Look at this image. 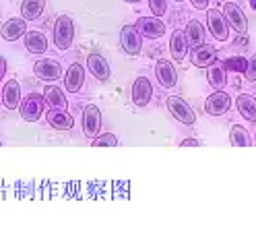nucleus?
<instances>
[{
  "label": "nucleus",
  "instance_id": "nucleus-1",
  "mask_svg": "<svg viewBox=\"0 0 256 242\" xmlns=\"http://www.w3.org/2000/svg\"><path fill=\"white\" fill-rule=\"evenodd\" d=\"M166 106L170 110V114L178 120L180 124H186V126H192L196 122V112L192 110V106L182 100L180 95H168V100H166Z\"/></svg>",
  "mask_w": 256,
  "mask_h": 242
},
{
  "label": "nucleus",
  "instance_id": "nucleus-2",
  "mask_svg": "<svg viewBox=\"0 0 256 242\" xmlns=\"http://www.w3.org/2000/svg\"><path fill=\"white\" fill-rule=\"evenodd\" d=\"M102 126H104V118H102V110L100 106L95 104H87L83 108V116H81V128H83V135L87 139H95L102 133Z\"/></svg>",
  "mask_w": 256,
  "mask_h": 242
},
{
  "label": "nucleus",
  "instance_id": "nucleus-3",
  "mask_svg": "<svg viewBox=\"0 0 256 242\" xmlns=\"http://www.w3.org/2000/svg\"><path fill=\"white\" fill-rule=\"evenodd\" d=\"M72 40H74V23L68 15H62L54 23V46L60 52H64L72 46Z\"/></svg>",
  "mask_w": 256,
  "mask_h": 242
},
{
  "label": "nucleus",
  "instance_id": "nucleus-4",
  "mask_svg": "<svg viewBox=\"0 0 256 242\" xmlns=\"http://www.w3.org/2000/svg\"><path fill=\"white\" fill-rule=\"evenodd\" d=\"M17 110H19V114H21V118L25 122H38L44 116V112H46V102H44L42 95L29 93L21 100Z\"/></svg>",
  "mask_w": 256,
  "mask_h": 242
},
{
  "label": "nucleus",
  "instance_id": "nucleus-5",
  "mask_svg": "<svg viewBox=\"0 0 256 242\" xmlns=\"http://www.w3.org/2000/svg\"><path fill=\"white\" fill-rule=\"evenodd\" d=\"M130 100L136 108H149L151 100H153V83L149 77H136L134 83H132V89H130Z\"/></svg>",
  "mask_w": 256,
  "mask_h": 242
},
{
  "label": "nucleus",
  "instance_id": "nucleus-6",
  "mask_svg": "<svg viewBox=\"0 0 256 242\" xmlns=\"http://www.w3.org/2000/svg\"><path fill=\"white\" fill-rule=\"evenodd\" d=\"M120 44L128 56H138L142 50V38L134 25H124L120 29Z\"/></svg>",
  "mask_w": 256,
  "mask_h": 242
},
{
  "label": "nucleus",
  "instance_id": "nucleus-7",
  "mask_svg": "<svg viewBox=\"0 0 256 242\" xmlns=\"http://www.w3.org/2000/svg\"><path fill=\"white\" fill-rule=\"evenodd\" d=\"M34 73L40 81H46V83H54L62 77V67L60 62L54 58H42L34 64Z\"/></svg>",
  "mask_w": 256,
  "mask_h": 242
},
{
  "label": "nucleus",
  "instance_id": "nucleus-8",
  "mask_svg": "<svg viewBox=\"0 0 256 242\" xmlns=\"http://www.w3.org/2000/svg\"><path fill=\"white\" fill-rule=\"evenodd\" d=\"M232 108V98L228 91H213L209 98L204 100V112L209 116H223Z\"/></svg>",
  "mask_w": 256,
  "mask_h": 242
},
{
  "label": "nucleus",
  "instance_id": "nucleus-9",
  "mask_svg": "<svg viewBox=\"0 0 256 242\" xmlns=\"http://www.w3.org/2000/svg\"><path fill=\"white\" fill-rule=\"evenodd\" d=\"M46 122L56 131H70L74 126V118L66 108H48L46 112Z\"/></svg>",
  "mask_w": 256,
  "mask_h": 242
},
{
  "label": "nucleus",
  "instance_id": "nucleus-10",
  "mask_svg": "<svg viewBox=\"0 0 256 242\" xmlns=\"http://www.w3.org/2000/svg\"><path fill=\"white\" fill-rule=\"evenodd\" d=\"M134 27L140 34V38H147V40H159L166 36V25L164 21H159V17H140L134 23Z\"/></svg>",
  "mask_w": 256,
  "mask_h": 242
},
{
  "label": "nucleus",
  "instance_id": "nucleus-11",
  "mask_svg": "<svg viewBox=\"0 0 256 242\" xmlns=\"http://www.w3.org/2000/svg\"><path fill=\"white\" fill-rule=\"evenodd\" d=\"M206 25H209L211 36L217 42H226L230 38V25H228V19L223 17V13H219L215 9L206 11Z\"/></svg>",
  "mask_w": 256,
  "mask_h": 242
},
{
  "label": "nucleus",
  "instance_id": "nucleus-12",
  "mask_svg": "<svg viewBox=\"0 0 256 242\" xmlns=\"http://www.w3.org/2000/svg\"><path fill=\"white\" fill-rule=\"evenodd\" d=\"M85 67L81 62H72L66 69V75H64V87H66L68 93H81L83 85H85Z\"/></svg>",
  "mask_w": 256,
  "mask_h": 242
},
{
  "label": "nucleus",
  "instance_id": "nucleus-13",
  "mask_svg": "<svg viewBox=\"0 0 256 242\" xmlns=\"http://www.w3.org/2000/svg\"><path fill=\"white\" fill-rule=\"evenodd\" d=\"M155 79L164 89H174L178 85V71L170 60H157L155 64Z\"/></svg>",
  "mask_w": 256,
  "mask_h": 242
},
{
  "label": "nucleus",
  "instance_id": "nucleus-14",
  "mask_svg": "<svg viewBox=\"0 0 256 242\" xmlns=\"http://www.w3.org/2000/svg\"><path fill=\"white\" fill-rule=\"evenodd\" d=\"M190 60H192V64H194V67H198V69H209L211 64L217 62V50H215V46L202 44V46H198V48H192Z\"/></svg>",
  "mask_w": 256,
  "mask_h": 242
},
{
  "label": "nucleus",
  "instance_id": "nucleus-15",
  "mask_svg": "<svg viewBox=\"0 0 256 242\" xmlns=\"http://www.w3.org/2000/svg\"><path fill=\"white\" fill-rule=\"evenodd\" d=\"M223 17L228 19V25L234 31H238V34H244V31L248 29L246 15L242 13V9H240L238 5H234V3H228L226 7H223Z\"/></svg>",
  "mask_w": 256,
  "mask_h": 242
},
{
  "label": "nucleus",
  "instance_id": "nucleus-16",
  "mask_svg": "<svg viewBox=\"0 0 256 242\" xmlns=\"http://www.w3.org/2000/svg\"><path fill=\"white\" fill-rule=\"evenodd\" d=\"M87 69H89V73H91L95 79L102 81V83H106V81H110L112 71H110V64H108V60H106L102 54H98V52L89 54V56H87Z\"/></svg>",
  "mask_w": 256,
  "mask_h": 242
},
{
  "label": "nucleus",
  "instance_id": "nucleus-17",
  "mask_svg": "<svg viewBox=\"0 0 256 242\" xmlns=\"http://www.w3.org/2000/svg\"><path fill=\"white\" fill-rule=\"evenodd\" d=\"M25 34H27V21L23 17H12L0 27V36L6 42H17Z\"/></svg>",
  "mask_w": 256,
  "mask_h": 242
},
{
  "label": "nucleus",
  "instance_id": "nucleus-18",
  "mask_svg": "<svg viewBox=\"0 0 256 242\" xmlns=\"http://www.w3.org/2000/svg\"><path fill=\"white\" fill-rule=\"evenodd\" d=\"M23 100V95H21V83L17 79H10L4 83L2 87V106L8 108V110H17L19 104Z\"/></svg>",
  "mask_w": 256,
  "mask_h": 242
},
{
  "label": "nucleus",
  "instance_id": "nucleus-19",
  "mask_svg": "<svg viewBox=\"0 0 256 242\" xmlns=\"http://www.w3.org/2000/svg\"><path fill=\"white\" fill-rule=\"evenodd\" d=\"M236 108L242 114V118H246L248 122L256 124V98L248 93H240L236 98Z\"/></svg>",
  "mask_w": 256,
  "mask_h": 242
},
{
  "label": "nucleus",
  "instance_id": "nucleus-20",
  "mask_svg": "<svg viewBox=\"0 0 256 242\" xmlns=\"http://www.w3.org/2000/svg\"><path fill=\"white\" fill-rule=\"evenodd\" d=\"M25 40V48L29 54H46L48 52V38L42 34V31H27L23 36Z\"/></svg>",
  "mask_w": 256,
  "mask_h": 242
},
{
  "label": "nucleus",
  "instance_id": "nucleus-21",
  "mask_svg": "<svg viewBox=\"0 0 256 242\" xmlns=\"http://www.w3.org/2000/svg\"><path fill=\"white\" fill-rule=\"evenodd\" d=\"M188 42H186V36H184V31H174L172 38H170V52H172V58L174 60H178L182 62L186 56H188Z\"/></svg>",
  "mask_w": 256,
  "mask_h": 242
},
{
  "label": "nucleus",
  "instance_id": "nucleus-22",
  "mask_svg": "<svg viewBox=\"0 0 256 242\" xmlns=\"http://www.w3.org/2000/svg\"><path fill=\"white\" fill-rule=\"evenodd\" d=\"M184 36H186L188 48H198V46H202V44H204V25H202L200 21H196V19L188 21Z\"/></svg>",
  "mask_w": 256,
  "mask_h": 242
},
{
  "label": "nucleus",
  "instance_id": "nucleus-23",
  "mask_svg": "<svg viewBox=\"0 0 256 242\" xmlns=\"http://www.w3.org/2000/svg\"><path fill=\"white\" fill-rule=\"evenodd\" d=\"M206 81H209V85L215 89V91H221L223 87L228 85V71L223 64L215 62L209 67V71H206Z\"/></svg>",
  "mask_w": 256,
  "mask_h": 242
},
{
  "label": "nucleus",
  "instance_id": "nucleus-24",
  "mask_svg": "<svg viewBox=\"0 0 256 242\" xmlns=\"http://www.w3.org/2000/svg\"><path fill=\"white\" fill-rule=\"evenodd\" d=\"M42 98H44L48 108H66V95H64L62 89L56 85H46Z\"/></svg>",
  "mask_w": 256,
  "mask_h": 242
},
{
  "label": "nucleus",
  "instance_id": "nucleus-25",
  "mask_svg": "<svg viewBox=\"0 0 256 242\" xmlns=\"http://www.w3.org/2000/svg\"><path fill=\"white\" fill-rule=\"evenodd\" d=\"M46 9V0H23L21 5V17L25 21H36L42 17V13Z\"/></svg>",
  "mask_w": 256,
  "mask_h": 242
},
{
  "label": "nucleus",
  "instance_id": "nucleus-26",
  "mask_svg": "<svg viewBox=\"0 0 256 242\" xmlns=\"http://www.w3.org/2000/svg\"><path fill=\"white\" fill-rule=\"evenodd\" d=\"M230 143L234 145V147H248V145H252V139H250V135H248V131L244 126L234 124L232 131H230Z\"/></svg>",
  "mask_w": 256,
  "mask_h": 242
},
{
  "label": "nucleus",
  "instance_id": "nucleus-27",
  "mask_svg": "<svg viewBox=\"0 0 256 242\" xmlns=\"http://www.w3.org/2000/svg\"><path fill=\"white\" fill-rule=\"evenodd\" d=\"M226 71H232V73H246V67H248V60L244 56H232L223 62Z\"/></svg>",
  "mask_w": 256,
  "mask_h": 242
},
{
  "label": "nucleus",
  "instance_id": "nucleus-28",
  "mask_svg": "<svg viewBox=\"0 0 256 242\" xmlns=\"http://www.w3.org/2000/svg\"><path fill=\"white\" fill-rule=\"evenodd\" d=\"M93 147H116L118 145V137L114 133H100L93 139Z\"/></svg>",
  "mask_w": 256,
  "mask_h": 242
},
{
  "label": "nucleus",
  "instance_id": "nucleus-29",
  "mask_svg": "<svg viewBox=\"0 0 256 242\" xmlns=\"http://www.w3.org/2000/svg\"><path fill=\"white\" fill-rule=\"evenodd\" d=\"M149 9L153 13V17H164L168 11V0H149Z\"/></svg>",
  "mask_w": 256,
  "mask_h": 242
},
{
  "label": "nucleus",
  "instance_id": "nucleus-30",
  "mask_svg": "<svg viewBox=\"0 0 256 242\" xmlns=\"http://www.w3.org/2000/svg\"><path fill=\"white\" fill-rule=\"evenodd\" d=\"M246 79L250 81V83H254V81H256V54L248 60V67H246Z\"/></svg>",
  "mask_w": 256,
  "mask_h": 242
},
{
  "label": "nucleus",
  "instance_id": "nucleus-31",
  "mask_svg": "<svg viewBox=\"0 0 256 242\" xmlns=\"http://www.w3.org/2000/svg\"><path fill=\"white\" fill-rule=\"evenodd\" d=\"M190 3H192V7L198 9V11H204L206 7H209V0H190Z\"/></svg>",
  "mask_w": 256,
  "mask_h": 242
},
{
  "label": "nucleus",
  "instance_id": "nucleus-32",
  "mask_svg": "<svg viewBox=\"0 0 256 242\" xmlns=\"http://www.w3.org/2000/svg\"><path fill=\"white\" fill-rule=\"evenodd\" d=\"M182 147H196V145H200V141L198 139H182Z\"/></svg>",
  "mask_w": 256,
  "mask_h": 242
},
{
  "label": "nucleus",
  "instance_id": "nucleus-33",
  "mask_svg": "<svg viewBox=\"0 0 256 242\" xmlns=\"http://www.w3.org/2000/svg\"><path fill=\"white\" fill-rule=\"evenodd\" d=\"M4 75H6V58L0 56V81L4 79Z\"/></svg>",
  "mask_w": 256,
  "mask_h": 242
},
{
  "label": "nucleus",
  "instance_id": "nucleus-34",
  "mask_svg": "<svg viewBox=\"0 0 256 242\" xmlns=\"http://www.w3.org/2000/svg\"><path fill=\"white\" fill-rule=\"evenodd\" d=\"M248 3H250V7H252V9L256 11V0H248Z\"/></svg>",
  "mask_w": 256,
  "mask_h": 242
},
{
  "label": "nucleus",
  "instance_id": "nucleus-35",
  "mask_svg": "<svg viewBox=\"0 0 256 242\" xmlns=\"http://www.w3.org/2000/svg\"><path fill=\"white\" fill-rule=\"evenodd\" d=\"M126 3H142V0H126Z\"/></svg>",
  "mask_w": 256,
  "mask_h": 242
},
{
  "label": "nucleus",
  "instance_id": "nucleus-36",
  "mask_svg": "<svg viewBox=\"0 0 256 242\" xmlns=\"http://www.w3.org/2000/svg\"><path fill=\"white\" fill-rule=\"evenodd\" d=\"M176 3H184V0H176Z\"/></svg>",
  "mask_w": 256,
  "mask_h": 242
},
{
  "label": "nucleus",
  "instance_id": "nucleus-37",
  "mask_svg": "<svg viewBox=\"0 0 256 242\" xmlns=\"http://www.w3.org/2000/svg\"><path fill=\"white\" fill-rule=\"evenodd\" d=\"M223 3H228V0H223Z\"/></svg>",
  "mask_w": 256,
  "mask_h": 242
},
{
  "label": "nucleus",
  "instance_id": "nucleus-38",
  "mask_svg": "<svg viewBox=\"0 0 256 242\" xmlns=\"http://www.w3.org/2000/svg\"><path fill=\"white\" fill-rule=\"evenodd\" d=\"M0 145H2V141H0Z\"/></svg>",
  "mask_w": 256,
  "mask_h": 242
},
{
  "label": "nucleus",
  "instance_id": "nucleus-39",
  "mask_svg": "<svg viewBox=\"0 0 256 242\" xmlns=\"http://www.w3.org/2000/svg\"><path fill=\"white\" fill-rule=\"evenodd\" d=\"M0 102H2V100H0Z\"/></svg>",
  "mask_w": 256,
  "mask_h": 242
}]
</instances>
